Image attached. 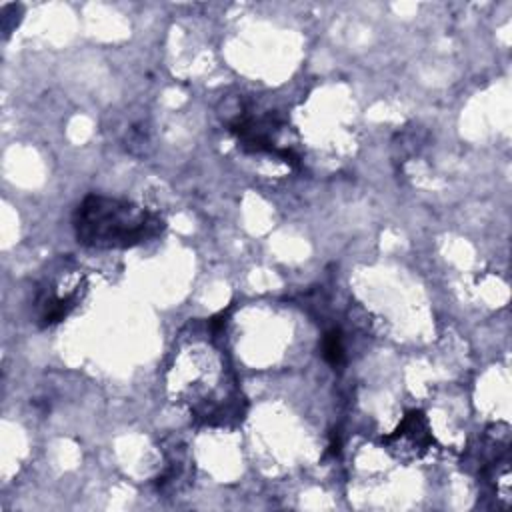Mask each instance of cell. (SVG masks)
<instances>
[{
  "mask_svg": "<svg viewBox=\"0 0 512 512\" xmlns=\"http://www.w3.org/2000/svg\"><path fill=\"white\" fill-rule=\"evenodd\" d=\"M322 358L336 370L344 366L346 362V350H344V336L340 328H330L322 336Z\"/></svg>",
  "mask_w": 512,
  "mask_h": 512,
  "instance_id": "3",
  "label": "cell"
},
{
  "mask_svg": "<svg viewBox=\"0 0 512 512\" xmlns=\"http://www.w3.org/2000/svg\"><path fill=\"white\" fill-rule=\"evenodd\" d=\"M76 240L98 250L132 248L160 236L166 222L160 214L126 198L88 194L72 214Z\"/></svg>",
  "mask_w": 512,
  "mask_h": 512,
  "instance_id": "1",
  "label": "cell"
},
{
  "mask_svg": "<svg viewBox=\"0 0 512 512\" xmlns=\"http://www.w3.org/2000/svg\"><path fill=\"white\" fill-rule=\"evenodd\" d=\"M386 448L402 458V460H412L428 452V448L434 444L432 432L428 418L420 410H410L398 424V428L382 440Z\"/></svg>",
  "mask_w": 512,
  "mask_h": 512,
  "instance_id": "2",
  "label": "cell"
}]
</instances>
